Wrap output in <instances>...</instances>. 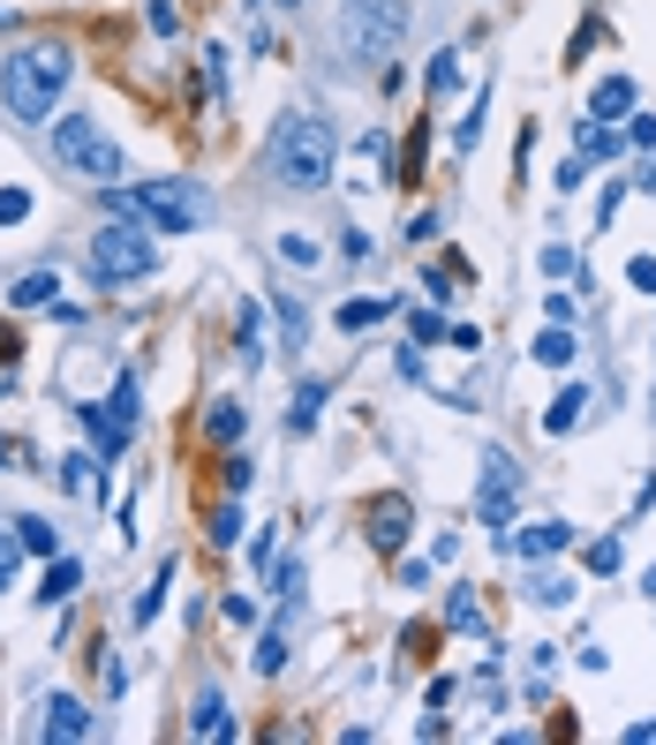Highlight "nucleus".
<instances>
[{
  "label": "nucleus",
  "instance_id": "nucleus-1",
  "mask_svg": "<svg viewBox=\"0 0 656 745\" xmlns=\"http://www.w3.org/2000/svg\"><path fill=\"white\" fill-rule=\"evenodd\" d=\"M76 76V53L53 39H31L8 53V68H0V106L15 114V121H53V106H61V83Z\"/></svg>",
  "mask_w": 656,
  "mask_h": 745
},
{
  "label": "nucleus",
  "instance_id": "nucleus-2",
  "mask_svg": "<svg viewBox=\"0 0 656 745\" xmlns=\"http://www.w3.org/2000/svg\"><path fill=\"white\" fill-rule=\"evenodd\" d=\"M332 121L325 114H309V106H295V114H279L272 121V143H264V173L279 181V189H325L332 181Z\"/></svg>",
  "mask_w": 656,
  "mask_h": 745
},
{
  "label": "nucleus",
  "instance_id": "nucleus-3",
  "mask_svg": "<svg viewBox=\"0 0 656 745\" xmlns=\"http://www.w3.org/2000/svg\"><path fill=\"white\" fill-rule=\"evenodd\" d=\"M98 211L106 219H136V226H159V234H197L212 219V196L197 181H136V189L98 181Z\"/></svg>",
  "mask_w": 656,
  "mask_h": 745
},
{
  "label": "nucleus",
  "instance_id": "nucleus-4",
  "mask_svg": "<svg viewBox=\"0 0 656 745\" xmlns=\"http://www.w3.org/2000/svg\"><path fill=\"white\" fill-rule=\"evenodd\" d=\"M400 39H408V0H340L348 61H393Z\"/></svg>",
  "mask_w": 656,
  "mask_h": 745
},
{
  "label": "nucleus",
  "instance_id": "nucleus-5",
  "mask_svg": "<svg viewBox=\"0 0 656 745\" xmlns=\"http://www.w3.org/2000/svg\"><path fill=\"white\" fill-rule=\"evenodd\" d=\"M53 159L68 166V173H84L91 189H98V181H121V173H129L121 143H114L106 128L91 121V114H61V128H53Z\"/></svg>",
  "mask_w": 656,
  "mask_h": 745
},
{
  "label": "nucleus",
  "instance_id": "nucleus-6",
  "mask_svg": "<svg viewBox=\"0 0 656 745\" xmlns=\"http://www.w3.org/2000/svg\"><path fill=\"white\" fill-rule=\"evenodd\" d=\"M151 272H159V248H151V234H136V219H106L91 234V279L98 287H129Z\"/></svg>",
  "mask_w": 656,
  "mask_h": 745
},
{
  "label": "nucleus",
  "instance_id": "nucleus-7",
  "mask_svg": "<svg viewBox=\"0 0 656 745\" xmlns=\"http://www.w3.org/2000/svg\"><path fill=\"white\" fill-rule=\"evenodd\" d=\"M514 497H521V467L506 445H483V528H506L514 520Z\"/></svg>",
  "mask_w": 656,
  "mask_h": 745
},
{
  "label": "nucleus",
  "instance_id": "nucleus-8",
  "mask_svg": "<svg viewBox=\"0 0 656 745\" xmlns=\"http://www.w3.org/2000/svg\"><path fill=\"white\" fill-rule=\"evenodd\" d=\"M415 528V512H408V497H370V512H362V535L378 542L385 557H400V542Z\"/></svg>",
  "mask_w": 656,
  "mask_h": 745
},
{
  "label": "nucleus",
  "instance_id": "nucleus-9",
  "mask_svg": "<svg viewBox=\"0 0 656 745\" xmlns=\"http://www.w3.org/2000/svg\"><path fill=\"white\" fill-rule=\"evenodd\" d=\"M39 738H53V745H76V738H91V707H84V701H68V693H53V701H45Z\"/></svg>",
  "mask_w": 656,
  "mask_h": 745
},
{
  "label": "nucleus",
  "instance_id": "nucleus-10",
  "mask_svg": "<svg viewBox=\"0 0 656 745\" xmlns=\"http://www.w3.org/2000/svg\"><path fill=\"white\" fill-rule=\"evenodd\" d=\"M189 731H197L204 745H226V738H234V715H226V701H219L212 685H204V693H197V707H189Z\"/></svg>",
  "mask_w": 656,
  "mask_h": 745
},
{
  "label": "nucleus",
  "instance_id": "nucleus-11",
  "mask_svg": "<svg viewBox=\"0 0 656 745\" xmlns=\"http://www.w3.org/2000/svg\"><path fill=\"white\" fill-rule=\"evenodd\" d=\"M506 542H514V557H559L573 542V528L567 520H536V528H521V535H506Z\"/></svg>",
  "mask_w": 656,
  "mask_h": 745
},
{
  "label": "nucleus",
  "instance_id": "nucleus-12",
  "mask_svg": "<svg viewBox=\"0 0 656 745\" xmlns=\"http://www.w3.org/2000/svg\"><path fill=\"white\" fill-rule=\"evenodd\" d=\"M53 301H61V279H53V272H23V279L8 287V309H23V317H31V309H53Z\"/></svg>",
  "mask_w": 656,
  "mask_h": 745
},
{
  "label": "nucleus",
  "instance_id": "nucleus-13",
  "mask_svg": "<svg viewBox=\"0 0 656 745\" xmlns=\"http://www.w3.org/2000/svg\"><path fill=\"white\" fill-rule=\"evenodd\" d=\"M242 429H250V407H242V400H212V407H204V437H212V445H242Z\"/></svg>",
  "mask_w": 656,
  "mask_h": 745
},
{
  "label": "nucleus",
  "instance_id": "nucleus-14",
  "mask_svg": "<svg viewBox=\"0 0 656 745\" xmlns=\"http://www.w3.org/2000/svg\"><path fill=\"white\" fill-rule=\"evenodd\" d=\"M589 114H596V121H626V114H634V83L604 76L596 91H589Z\"/></svg>",
  "mask_w": 656,
  "mask_h": 745
},
{
  "label": "nucleus",
  "instance_id": "nucleus-15",
  "mask_svg": "<svg viewBox=\"0 0 656 745\" xmlns=\"http://www.w3.org/2000/svg\"><path fill=\"white\" fill-rule=\"evenodd\" d=\"M76 414H84V429L98 437V453H129V437H136V429H129V422H121L114 407H76Z\"/></svg>",
  "mask_w": 656,
  "mask_h": 745
},
{
  "label": "nucleus",
  "instance_id": "nucleus-16",
  "mask_svg": "<svg viewBox=\"0 0 656 745\" xmlns=\"http://www.w3.org/2000/svg\"><path fill=\"white\" fill-rule=\"evenodd\" d=\"M76 587H84V565H76V557H53V565H45V587H39V603H45V610H61V603H68Z\"/></svg>",
  "mask_w": 656,
  "mask_h": 745
},
{
  "label": "nucleus",
  "instance_id": "nucleus-17",
  "mask_svg": "<svg viewBox=\"0 0 656 745\" xmlns=\"http://www.w3.org/2000/svg\"><path fill=\"white\" fill-rule=\"evenodd\" d=\"M287 610H295V603H287ZM287 610L264 625V640H257V670H264V678H279V670H287Z\"/></svg>",
  "mask_w": 656,
  "mask_h": 745
},
{
  "label": "nucleus",
  "instance_id": "nucleus-18",
  "mask_svg": "<svg viewBox=\"0 0 656 745\" xmlns=\"http://www.w3.org/2000/svg\"><path fill=\"white\" fill-rule=\"evenodd\" d=\"M15 528V542L31 550V557H61V535H53V520H39V512H23V520H8Z\"/></svg>",
  "mask_w": 656,
  "mask_h": 745
},
{
  "label": "nucleus",
  "instance_id": "nucleus-19",
  "mask_svg": "<svg viewBox=\"0 0 656 745\" xmlns=\"http://www.w3.org/2000/svg\"><path fill=\"white\" fill-rule=\"evenodd\" d=\"M581 407H589V392H581V384H567V392L551 400V414H543V429H551V437H567V429H581Z\"/></svg>",
  "mask_w": 656,
  "mask_h": 745
},
{
  "label": "nucleus",
  "instance_id": "nucleus-20",
  "mask_svg": "<svg viewBox=\"0 0 656 745\" xmlns=\"http://www.w3.org/2000/svg\"><path fill=\"white\" fill-rule=\"evenodd\" d=\"M325 392H332V384H317V376H309L303 392H295V407H287V429H295V437H309V429H317V407H325Z\"/></svg>",
  "mask_w": 656,
  "mask_h": 745
},
{
  "label": "nucleus",
  "instance_id": "nucleus-21",
  "mask_svg": "<svg viewBox=\"0 0 656 745\" xmlns=\"http://www.w3.org/2000/svg\"><path fill=\"white\" fill-rule=\"evenodd\" d=\"M536 362H543V370H567V362H573V331L567 324L536 331Z\"/></svg>",
  "mask_w": 656,
  "mask_h": 745
},
{
  "label": "nucleus",
  "instance_id": "nucleus-22",
  "mask_svg": "<svg viewBox=\"0 0 656 745\" xmlns=\"http://www.w3.org/2000/svg\"><path fill=\"white\" fill-rule=\"evenodd\" d=\"M234 331H242V362L257 370V362H264V317H257V301H242V317H234Z\"/></svg>",
  "mask_w": 656,
  "mask_h": 745
},
{
  "label": "nucleus",
  "instance_id": "nucleus-23",
  "mask_svg": "<svg viewBox=\"0 0 656 745\" xmlns=\"http://www.w3.org/2000/svg\"><path fill=\"white\" fill-rule=\"evenodd\" d=\"M61 482H68L76 497H98V459H91V453H68V459H61Z\"/></svg>",
  "mask_w": 656,
  "mask_h": 745
},
{
  "label": "nucleus",
  "instance_id": "nucleus-24",
  "mask_svg": "<svg viewBox=\"0 0 656 745\" xmlns=\"http://www.w3.org/2000/svg\"><path fill=\"white\" fill-rule=\"evenodd\" d=\"M393 317V301H340V331H370Z\"/></svg>",
  "mask_w": 656,
  "mask_h": 745
},
{
  "label": "nucleus",
  "instance_id": "nucleus-25",
  "mask_svg": "<svg viewBox=\"0 0 656 745\" xmlns=\"http://www.w3.org/2000/svg\"><path fill=\"white\" fill-rule=\"evenodd\" d=\"M167 587H174V565H159V573H151V587L136 595V625H151V618H159V603H167Z\"/></svg>",
  "mask_w": 656,
  "mask_h": 745
},
{
  "label": "nucleus",
  "instance_id": "nucleus-26",
  "mask_svg": "<svg viewBox=\"0 0 656 745\" xmlns=\"http://www.w3.org/2000/svg\"><path fill=\"white\" fill-rule=\"evenodd\" d=\"M528 603H543V610H567V603H581V595H573V579H567V573H551V579H536V595H528Z\"/></svg>",
  "mask_w": 656,
  "mask_h": 745
},
{
  "label": "nucleus",
  "instance_id": "nucleus-27",
  "mask_svg": "<svg viewBox=\"0 0 656 745\" xmlns=\"http://www.w3.org/2000/svg\"><path fill=\"white\" fill-rule=\"evenodd\" d=\"M581 565H589V573H604V579H612L618 565H626V550H618V542L604 535V542H589V550H581Z\"/></svg>",
  "mask_w": 656,
  "mask_h": 745
},
{
  "label": "nucleus",
  "instance_id": "nucleus-28",
  "mask_svg": "<svg viewBox=\"0 0 656 745\" xmlns=\"http://www.w3.org/2000/svg\"><path fill=\"white\" fill-rule=\"evenodd\" d=\"M279 331H287V347H303L309 339V309L295 301V294H279Z\"/></svg>",
  "mask_w": 656,
  "mask_h": 745
},
{
  "label": "nucleus",
  "instance_id": "nucleus-29",
  "mask_svg": "<svg viewBox=\"0 0 656 745\" xmlns=\"http://www.w3.org/2000/svg\"><path fill=\"white\" fill-rule=\"evenodd\" d=\"M212 542H219V550H234V542H242V504H234V497L212 512Z\"/></svg>",
  "mask_w": 656,
  "mask_h": 745
},
{
  "label": "nucleus",
  "instance_id": "nucleus-30",
  "mask_svg": "<svg viewBox=\"0 0 656 745\" xmlns=\"http://www.w3.org/2000/svg\"><path fill=\"white\" fill-rule=\"evenodd\" d=\"M445 625H453V632H483V610H476V595H468V587L445 603Z\"/></svg>",
  "mask_w": 656,
  "mask_h": 745
},
{
  "label": "nucleus",
  "instance_id": "nucleus-31",
  "mask_svg": "<svg viewBox=\"0 0 656 745\" xmlns=\"http://www.w3.org/2000/svg\"><path fill=\"white\" fill-rule=\"evenodd\" d=\"M317 256H325V248L309 242V234H279V264H303V272H309Z\"/></svg>",
  "mask_w": 656,
  "mask_h": 745
},
{
  "label": "nucleus",
  "instance_id": "nucleus-32",
  "mask_svg": "<svg viewBox=\"0 0 656 745\" xmlns=\"http://www.w3.org/2000/svg\"><path fill=\"white\" fill-rule=\"evenodd\" d=\"M31 219V189H0V226H23Z\"/></svg>",
  "mask_w": 656,
  "mask_h": 745
},
{
  "label": "nucleus",
  "instance_id": "nucleus-33",
  "mask_svg": "<svg viewBox=\"0 0 656 745\" xmlns=\"http://www.w3.org/2000/svg\"><path fill=\"white\" fill-rule=\"evenodd\" d=\"M453 83H461V61H453V53H437V61H431V91H437V98H445Z\"/></svg>",
  "mask_w": 656,
  "mask_h": 745
},
{
  "label": "nucleus",
  "instance_id": "nucleus-34",
  "mask_svg": "<svg viewBox=\"0 0 656 745\" xmlns=\"http://www.w3.org/2000/svg\"><path fill=\"white\" fill-rule=\"evenodd\" d=\"M408 331H415V347H431V339H445V317H431V309H415V317H408Z\"/></svg>",
  "mask_w": 656,
  "mask_h": 745
},
{
  "label": "nucleus",
  "instance_id": "nucleus-35",
  "mask_svg": "<svg viewBox=\"0 0 656 745\" xmlns=\"http://www.w3.org/2000/svg\"><path fill=\"white\" fill-rule=\"evenodd\" d=\"M144 23H151L159 39H174V23H181V15H174V0H151V8H144Z\"/></svg>",
  "mask_w": 656,
  "mask_h": 745
},
{
  "label": "nucleus",
  "instance_id": "nucleus-36",
  "mask_svg": "<svg viewBox=\"0 0 656 745\" xmlns=\"http://www.w3.org/2000/svg\"><path fill=\"white\" fill-rule=\"evenodd\" d=\"M626 143H634V151H656V114H634V121H626Z\"/></svg>",
  "mask_w": 656,
  "mask_h": 745
},
{
  "label": "nucleus",
  "instance_id": "nucleus-37",
  "mask_svg": "<svg viewBox=\"0 0 656 745\" xmlns=\"http://www.w3.org/2000/svg\"><path fill=\"white\" fill-rule=\"evenodd\" d=\"M15 557H23V542H15V528H0V587L15 579Z\"/></svg>",
  "mask_w": 656,
  "mask_h": 745
},
{
  "label": "nucleus",
  "instance_id": "nucleus-38",
  "mask_svg": "<svg viewBox=\"0 0 656 745\" xmlns=\"http://www.w3.org/2000/svg\"><path fill=\"white\" fill-rule=\"evenodd\" d=\"M106 407H114V414H121V422H129V429H136V384H129V376L114 384V400H106Z\"/></svg>",
  "mask_w": 656,
  "mask_h": 745
},
{
  "label": "nucleus",
  "instance_id": "nucleus-39",
  "mask_svg": "<svg viewBox=\"0 0 656 745\" xmlns=\"http://www.w3.org/2000/svg\"><path fill=\"white\" fill-rule=\"evenodd\" d=\"M626 279H634L642 294H656V256H634V264H626Z\"/></svg>",
  "mask_w": 656,
  "mask_h": 745
},
{
  "label": "nucleus",
  "instance_id": "nucleus-40",
  "mask_svg": "<svg viewBox=\"0 0 656 745\" xmlns=\"http://www.w3.org/2000/svg\"><path fill=\"white\" fill-rule=\"evenodd\" d=\"M226 625H257V603H250V595H226Z\"/></svg>",
  "mask_w": 656,
  "mask_h": 745
},
{
  "label": "nucleus",
  "instance_id": "nucleus-41",
  "mask_svg": "<svg viewBox=\"0 0 656 745\" xmlns=\"http://www.w3.org/2000/svg\"><path fill=\"white\" fill-rule=\"evenodd\" d=\"M634 189H649V196H656V151H642V173H634Z\"/></svg>",
  "mask_w": 656,
  "mask_h": 745
},
{
  "label": "nucleus",
  "instance_id": "nucleus-42",
  "mask_svg": "<svg viewBox=\"0 0 656 745\" xmlns=\"http://www.w3.org/2000/svg\"><path fill=\"white\" fill-rule=\"evenodd\" d=\"M642 587H649V595H656V565H649V573H642Z\"/></svg>",
  "mask_w": 656,
  "mask_h": 745
},
{
  "label": "nucleus",
  "instance_id": "nucleus-43",
  "mask_svg": "<svg viewBox=\"0 0 656 745\" xmlns=\"http://www.w3.org/2000/svg\"><path fill=\"white\" fill-rule=\"evenodd\" d=\"M279 8H303V0H279Z\"/></svg>",
  "mask_w": 656,
  "mask_h": 745
}]
</instances>
